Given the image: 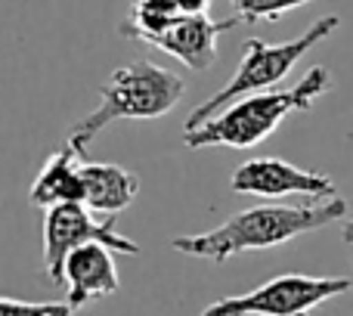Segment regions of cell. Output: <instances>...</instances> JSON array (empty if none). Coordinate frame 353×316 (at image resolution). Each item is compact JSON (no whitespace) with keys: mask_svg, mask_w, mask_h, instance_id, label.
<instances>
[{"mask_svg":"<svg viewBox=\"0 0 353 316\" xmlns=\"http://www.w3.org/2000/svg\"><path fill=\"white\" fill-rule=\"evenodd\" d=\"M99 242L118 255H140L134 239L115 230V217L93 220V211L81 201H65L47 211L43 220V273L53 286H65V261L81 245Z\"/></svg>","mask_w":353,"mask_h":316,"instance_id":"8992f818","label":"cell"},{"mask_svg":"<svg viewBox=\"0 0 353 316\" xmlns=\"http://www.w3.org/2000/svg\"><path fill=\"white\" fill-rule=\"evenodd\" d=\"M208 6H211V0H176V10L183 16H201V12H208Z\"/></svg>","mask_w":353,"mask_h":316,"instance_id":"9a60e30c","label":"cell"},{"mask_svg":"<svg viewBox=\"0 0 353 316\" xmlns=\"http://www.w3.org/2000/svg\"><path fill=\"white\" fill-rule=\"evenodd\" d=\"M332 90V72L325 66H313L304 78L288 90H263L254 97H245L205 121L201 128L186 130L183 134V146L186 149H254L267 137L279 130L292 112H307L319 97Z\"/></svg>","mask_w":353,"mask_h":316,"instance_id":"7a4b0ae2","label":"cell"},{"mask_svg":"<svg viewBox=\"0 0 353 316\" xmlns=\"http://www.w3.org/2000/svg\"><path fill=\"white\" fill-rule=\"evenodd\" d=\"M341 239H344V242H347V245H353V220H350V224H347V226H344Z\"/></svg>","mask_w":353,"mask_h":316,"instance_id":"2e32d148","label":"cell"},{"mask_svg":"<svg viewBox=\"0 0 353 316\" xmlns=\"http://www.w3.org/2000/svg\"><path fill=\"white\" fill-rule=\"evenodd\" d=\"M183 78L171 68H161L149 59H137L109 75L99 87V106L84 115L72 130L68 140L81 155H87L90 143L115 121H152L174 109L183 99Z\"/></svg>","mask_w":353,"mask_h":316,"instance_id":"3957f363","label":"cell"},{"mask_svg":"<svg viewBox=\"0 0 353 316\" xmlns=\"http://www.w3.org/2000/svg\"><path fill=\"white\" fill-rule=\"evenodd\" d=\"M81 180H84V205L105 217H115L130 208L140 192V177L121 164L81 161Z\"/></svg>","mask_w":353,"mask_h":316,"instance_id":"30bf717a","label":"cell"},{"mask_svg":"<svg viewBox=\"0 0 353 316\" xmlns=\"http://www.w3.org/2000/svg\"><path fill=\"white\" fill-rule=\"evenodd\" d=\"M344 214H347V201L341 195L310 199L307 205H261L232 214L217 230L176 236L171 239V248L186 257L223 264L236 255H248V251L279 248L304 233L338 224V220H344Z\"/></svg>","mask_w":353,"mask_h":316,"instance_id":"6da1fadb","label":"cell"},{"mask_svg":"<svg viewBox=\"0 0 353 316\" xmlns=\"http://www.w3.org/2000/svg\"><path fill=\"white\" fill-rule=\"evenodd\" d=\"M0 316H74L68 301H16L0 298Z\"/></svg>","mask_w":353,"mask_h":316,"instance_id":"5bb4252c","label":"cell"},{"mask_svg":"<svg viewBox=\"0 0 353 316\" xmlns=\"http://www.w3.org/2000/svg\"><path fill=\"white\" fill-rule=\"evenodd\" d=\"M353 288V279L344 276H304L285 273L248 295L220 298L208 304L201 316H310L332 298H341Z\"/></svg>","mask_w":353,"mask_h":316,"instance_id":"5b68a950","label":"cell"},{"mask_svg":"<svg viewBox=\"0 0 353 316\" xmlns=\"http://www.w3.org/2000/svg\"><path fill=\"white\" fill-rule=\"evenodd\" d=\"M239 22V16L232 19H211L208 12L201 16H176L161 34H155L149 41V47L161 50V53L180 59L192 72H205L217 62V37L223 31H232Z\"/></svg>","mask_w":353,"mask_h":316,"instance_id":"ba28073f","label":"cell"},{"mask_svg":"<svg viewBox=\"0 0 353 316\" xmlns=\"http://www.w3.org/2000/svg\"><path fill=\"white\" fill-rule=\"evenodd\" d=\"M176 16H183L176 10V0H130V12L121 22V34L130 41L149 43L155 34L168 28Z\"/></svg>","mask_w":353,"mask_h":316,"instance_id":"7c38bea8","label":"cell"},{"mask_svg":"<svg viewBox=\"0 0 353 316\" xmlns=\"http://www.w3.org/2000/svg\"><path fill=\"white\" fill-rule=\"evenodd\" d=\"M81 161L84 155L65 143L59 146L50 161L41 168V174L34 177L31 183V205L34 208H56V205H65V201H81L84 205V180H81Z\"/></svg>","mask_w":353,"mask_h":316,"instance_id":"8fae6325","label":"cell"},{"mask_svg":"<svg viewBox=\"0 0 353 316\" xmlns=\"http://www.w3.org/2000/svg\"><path fill=\"white\" fill-rule=\"evenodd\" d=\"M338 25H341V16H323V19H316L304 34H298L294 41H285V43H267V41H261V37H251V41L245 43V53H242V62H239L236 75L223 84V90H217L214 97H208L205 103L189 112V118L183 121V130L201 128L205 121H211L214 115H220V112L230 109L239 99L276 87L316 43H323L332 31H338Z\"/></svg>","mask_w":353,"mask_h":316,"instance_id":"277c9868","label":"cell"},{"mask_svg":"<svg viewBox=\"0 0 353 316\" xmlns=\"http://www.w3.org/2000/svg\"><path fill=\"white\" fill-rule=\"evenodd\" d=\"M65 286H68V307L81 310L84 304L99 298H109L121 288V276L112 261V248L99 242L81 245L65 261Z\"/></svg>","mask_w":353,"mask_h":316,"instance_id":"9c48e42d","label":"cell"},{"mask_svg":"<svg viewBox=\"0 0 353 316\" xmlns=\"http://www.w3.org/2000/svg\"><path fill=\"white\" fill-rule=\"evenodd\" d=\"M232 10H236L239 22L242 25H254V22H276L279 16L298 10V6H307L313 0H230Z\"/></svg>","mask_w":353,"mask_h":316,"instance_id":"4fadbf2b","label":"cell"},{"mask_svg":"<svg viewBox=\"0 0 353 316\" xmlns=\"http://www.w3.org/2000/svg\"><path fill=\"white\" fill-rule=\"evenodd\" d=\"M230 189L239 195H261V199H282V195H307V199H335L338 189L329 174L298 168L282 158H251L239 164L230 177Z\"/></svg>","mask_w":353,"mask_h":316,"instance_id":"52a82bcc","label":"cell"}]
</instances>
